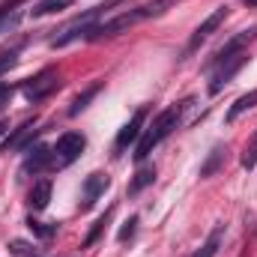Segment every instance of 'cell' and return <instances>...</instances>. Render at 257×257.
<instances>
[{
	"instance_id": "obj_6",
	"label": "cell",
	"mask_w": 257,
	"mask_h": 257,
	"mask_svg": "<svg viewBox=\"0 0 257 257\" xmlns=\"http://www.w3.org/2000/svg\"><path fill=\"white\" fill-rule=\"evenodd\" d=\"M254 39H257V27L239 30L230 42H224V45L215 51V57H212V63H209V66H215V63H221V60H227V57H233V54H239V51H242V45H248V42H254Z\"/></svg>"
},
{
	"instance_id": "obj_24",
	"label": "cell",
	"mask_w": 257,
	"mask_h": 257,
	"mask_svg": "<svg viewBox=\"0 0 257 257\" xmlns=\"http://www.w3.org/2000/svg\"><path fill=\"white\" fill-rule=\"evenodd\" d=\"M9 99H12V87L9 84H0V108L9 105Z\"/></svg>"
},
{
	"instance_id": "obj_12",
	"label": "cell",
	"mask_w": 257,
	"mask_h": 257,
	"mask_svg": "<svg viewBox=\"0 0 257 257\" xmlns=\"http://www.w3.org/2000/svg\"><path fill=\"white\" fill-rule=\"evenodd\" d=\"M48 200H51V183H48V180H39V183L30 189V206H33V209H45Z\"/></svg>"
},
{
	"instance_id": "obj_19",
	"label": "cell",
	"mask_w": 257,
	"mask_h": 257,
	"mask_svg": "<svg viewBox=\"0 0 257 257\" xmlns=\"http://www.w3.org/2000/svg\"><path fill=\"white\" fill-rule=\"evenodd\" d=\"M27 227H30V230L36 233V236H42V239H51V236H54V230H57L54 224H45V221H36V218H30V221H27Z\"/></svg>"
},
{
	"instance_id": "obj_7",
	"label": "cell",
	"mask_w": 257,
	"mask_h": 257,
	"mask_svg": "<svg viewBox=\"0 0 257 257\" xmlns=\"http://www.w3.org/2000/svg\"><path fill=\"white\" fill-rule=\"evenodd\" d=\"M36 126H39V123H36V117H33V120H27L24 126L15 128V132H12V135L3 141V147H0V150H3V153H9V150H27V138L39 132Z\"/></svg>"
},
{
	"instance_id": "obj_2",
	"label": "cell",
	"mask_w": 257,
	"mask_h": 257,
	"mask_svg": "<svg viewBox=\"0 0 257 257\" xmlns=\"http://www.w3.org/2000/svg\"><path fill=\"white\" fill-rule=\"evenodd\" d=\"M248 63V54H233V57H227V60H221V63H215V72H212V81H209V93L215 96V93H221V87L224 84H230V78L242 69V66Z\"/></svg>"
},
{
	"instance_id": "obj_5",
	"label": "cell",
	"mask_w": 257,
	"mask_h": 257,
	"mask_svg": "<svg viewBox=\"0 0 257 257\" xmlns=\"http://www.w3.org/2000/svg\"><path fill=\"white\" fill-rule=\"evenodd\" d=\"M84 147H87V141H84V135H81V132H63V135L57 138L54 153L63 159L66 165H69V162H75V159L84 153Z\"/></svg>"
},
{
	"instance_id": "obj_26",
	"label": "cell",
	"mask_w": 257,
	"mask_h": 257,
	"mask_svg": "<svg viewBox=\"0 0 257 257\" xmlns=\"http://www.w3.org/2000/svg\"><path fill=\"white\" fill-rule=\"evenodd\" d=\"M245 3H248V6H257V0H245Z\"/></svg>"
},
{
	"instance_id": "obj_18",
	"label": "cell",
	"mask_w": 257,
	"mask_h": 257,
	"mask_svg": "<svg viewBox=\"0 0 257 257\" xmlns=\"http://www.w3.org/2000/svg\"><path fill=\"white\" fill-rule=\"evenodd\" d=\"M96 93H99V84H93V87H90V90H87L84 96H78V99L72 102V108H69V114H72V117H78V114H81V111L87 108V102H90V99H93Z\"/></svg>"
},
{
	"instance_id": "obj_21",
	"label": "cell",
	"mask_w": 257,
	"mask_h": 257,
	"mask_svg": "<svg viewBox=\"0 0 257 257\" xmlns=\"http://www.w3.org/2000/svg\"><path fill=\"white\" fill-rule=\"evenodd\" d=\"M135 224H138V218H135V215H132V218H128L126 224H123V227H120V233H117V239H120V242H126L128 236H132V233H135Z\"/></svg>"
},
{
	"instance_id": "obj_1",
	"label": "cell",
	"mask_w": 257,
	"mask_h": 257,
	"mask_svg": "<svg viewBox=\"0 0 257 257\" xmlns=\"http://www.w3.org/2000/svg\"><path fill=\"white\" fill-rule=\"evenodd\" d=\"M180 114H183V105H171V108H165V111L153 120V126L147 128V132H144V138L138 141V150H135V159H138V162H144V159L153 153V147H156V144H162V141L177 128Z\"/></svg>"
},
{
	"instance_id": "obj_20",
	"label": "cell",
	"mask_w": 257,
	"mask_h": 257,
	"mask_svg": "<svg viewBox=\"0 0 257 257\" xmlns=\"http://www.w3.org/2000/svg\"><path fill=\"white\" fill-rule=\"evenodd\" d=\"M221 156H224V153H221V147H215V150L209 153V162H206V165L200 168V177H209V174H212V171L218 168V162H221Z\"/></svg>"
},
{
	"instance_id": "obj_11",
	"label": "cell",
	"mask_w": 257,
	"mask_h": 257,
	"mask_svg": "<svg viewBox=\"0 0 257 257\" xmlns=\"http://www.w3.org/2000/svg\"><path fill=\"white\" fill-rule=\"evenodd\" d=\"M254 105H257V90H248L245 96H239V99H236V102L230 105V111H227V123H233V120H236L239 114H245V111H251Z\"/></svg>"
},
{
	"instance_id": "obj_10",
	"label": "cell",
	"mask_w": 257,
	"mask_h": 257,
	"mask_svg": "<svg viewBox=\"0 0 257 257\" xmlns=\"http://www.w3.org/2000/svg\"><path fill=\"white\" fill-rule=\"evenodd\" d=\"M221 236H224V224H218V227L206 236V242H203L192 257H215L218 254V245H221Z\"/></svg>"
},
{
	"instance_id": "obj_13",
	"label": "cell",
	"mask_w": 257,
	"mask_h": 257,
	"mask_svg": "<svg viewBox=\"0 0 257 257\" xmlns=\"http://www.w3.org/2000/svg\"><path fill=\"white\" fill-rule=\"evenodd\" d=\"M48 162H51V150H48V147H36V150H30L24 171H33V174H39V171H42Z\"/></svg>"
},
{
	"instance_id": "obj_8",
	"label": "cell",
	"mask_w": 257,
	"mask_h": 257,
	"mask_svg": "<svg viewBox=\"0 0 257 257\" xmlns=\"http://www.w3.org/2000/svg\"><path fill=\"white\" fill-rule=\"evenodd\" d=\"M144 120H147V111H138L126 126L120 128V135H117V150H126L128 144L138 141V135H141V128H144Z\"/></svg>"
},
{
	"instance_id": "obj_16",
	"label": "cell",
	"mask_w": 257,
	"mask_h": 257,
	"mask_svg": "<svg viewBox=\"0 0 257 257\" xmlns=\"http://www.w3.org/2000/svg\"><path fill=\"white\" fill-rule=\"evenodd\" d=\"M174 3H177V0H150V3L141 6V12H144V18H156V15H165Z\"/></svg>"
},
{
	"instance_id": "obj_15",
	"label": "cell",
	"mask_w": 257,
	"mask_h": 257,
	"mask_svg": "<svg viewBox=\"0 0 257 257\" xmlns=\"http://www.w3.org/2000/svg\"><path fill=\"white\" fill-rule=\"evenodd\" d=\"M66 6H72V0H39L30 12H33V18H39V15H51V12H63Z\"/></svg>"
},
{
	"instance_id": "obj_23",
	"label": "cell",
	"mask_w": 257,
	"mask_h": 257,
	"mask_svg": "<svg viewBox=\"0 0 257 257\" xmlns=\"http://www.w3.org/2000/svg\"><path fill=\"white\" fill-rule=\"evenodd\" d=\"M9 251H12V254H27L30 245H27L24 239H12V242H9Z\"/></svg>"
},
{
	"instance_id": "obj_9",
	"label": "cell",
	"mask_w": 257,
	"mask_h": 257,
	"mask_svg": "<svg viewBox=\"0 0 257 257\" xmlns=\"http://www.w3.org/2000/svg\"><path fill=\"white\" fill-rule=\"evenodd\" d=\"M108 189V177L105 174H90L87 180H84V206H93L96 203V197Z\"/></svg>"
},
{
	"instance_id": "obj_3",
	"label": "cell",
	"mask_w": 257,
	"mask_h": 257,
	"mask_svg": "<svg viewBox=\"0 0 257 257\" xmlns=\"http://www.w3.org/2000/svg\"><path fill=\"white\" fill-rule=\"evenodd\" d=\"M60 87V78H57V72H51V69H45L42 75H36L27 87H24V99L27 102H39V99H45L48 93H54Z\"/></svg>"
},
{
	"instance_id": "obj_14",
	"label": "cell",
	"mask_w": 257,
	"mask_h": 257,
	"mask_svg": "<svg viewBox=\"0 0 257 257\" xmlns=\"http://www.w3.org/2000/svg\"><path fill=\"white\" fill-rule=\"evenodd\" d=\"M156 180V168H141L138 174H135V180L128 183V194H138V192H144L150 183Z\"/></svg>"
},
{
	"instance_id": "obj_25",
	"label": "cell",
	"mask_w": 257,
	"mask_h": 257,
	"mask_svg": "<svg viewBox=\"0 0 257 257\" xmlns=\"http://www.w3.org/2000/svg\"><path fill=\"white\" fill-rule=\"evenodd\" d=\"M6 128H9V123H6V120H0V135H3Z\"/></svg>"
},
{
	"instance_id": "obj_22",
	"label": "cell",
	"mask_w": 257,
	"mask_h": 257,
	"mask_svg": "<svg viewBox=\"0 0 257 257\" xmlns=\"http://www.w3.org/2000/svg\"><path fill=\"white\" fill-rule=\"evenodd\" d=\"M15 63H18V54H15V51H9V54H0V75H3L6 69H12Z\"/></svg>"
},
{
	"instance_id": "obj_17",
	"label": "cell",
	"mask_w": 257,
	"mask_h": 257,
	"mask_svg": "<svg viewBox=\"0 0 257 257\" xmlns=\"http://www.w3.org/2000/svg\"><path fill=\"white\" fill-rule=\"evenodd\" d=\"M18 21H21V12H15V9H0V33H9L12 27H18Z\"/></svg>"
},
{
	"instance_id": "obj_4",
	"label": "cell",
	"mask_w": 257,
	"mask_h": 257,
	"mask_svg": "<svg viewBox=\"0 0 257 257\" xmlns=\"http://www.w3.org/2000/svg\"><path fill=\"white\" fill-rule=\"evenodd\" d=\"M227 12H230L227 6H218V9H215L212 15H206V18L200 21V27H197V30L192 33V39H189V48H186V51H194V48H197V45H200L203 39H209V36H212V33L218 30V27H221V21L227 18Z\"/></svg>"
}]
</instances>
